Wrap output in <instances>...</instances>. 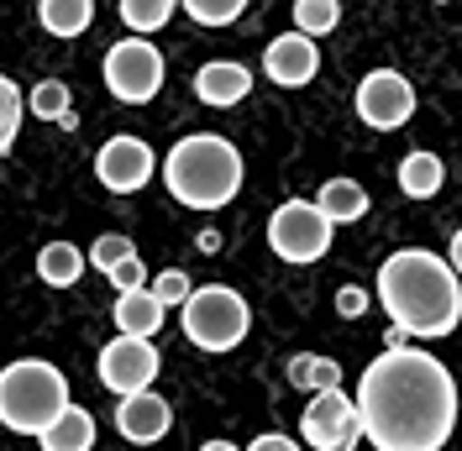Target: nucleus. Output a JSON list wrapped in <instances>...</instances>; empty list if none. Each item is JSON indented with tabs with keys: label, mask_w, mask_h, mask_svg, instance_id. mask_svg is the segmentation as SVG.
<instances>
[{
	"label": "nucleus",
	"mask_w": 462,
	"mask_h": 451,
	"mask_svg": "<svg viewBox=\"0 0 462 451\" xmlns=\"http://www.w3.org/2000/svg\"><path fill=\"white\" fill-rule=\"evenodd\" d=\"M352 106L363 115V126H374V132H400L404 121L415 115V89H410V79L394 74V69H374V74H363Z\"/></svg>",
	"instance_id": "9b49d317"
},
{
	"label": "nucleus",
	"mask_w": 462,
	"mask_h": 451,
	"mask_svg": "<svg viewBox=\"0 0 462 451\" xmlns=\"http://www.w3.org/2000/svg\"><path fill=\"white\" fill-rule=\"evenodd\" d=\"M179 326H184V341L189 346H200V352H236L247 331H253V310H247V299L231 289V283H200L189 299H184V310H179Z\"/></svg>",
	"instance_id": "39448f33"
},
{
	"label": "nucleus",
	"mask_w": 462,
	"mask_h": 451,
	"mask_svg": "<svg viewBox=\"0 0 462 451\" xmlns=\"http://www.w3.org/2000/svg\"><path fill=\"white\" fill-rule=\"evenodd\" d=\"M242 451H300V441H289L284 430H268V436H258L253 446H242Z\"/></svg>",
	"instance_id": "7c9ffc66"
},
{
	"label": "nucleus",
	"mask_w": 462,
	"mask_h": 451,
	"mask_svg": "<svg viewBox=\"0 0 462 451\" xmlns=\"http://www.w3.org/2000/svg\"><path fill=\"white\" fill-rule=\"evenodd\" d=\"M147 294H152L163 310H184V299L195 294V283H189V273H184V268H163L158 279L147 283Z\"/></svg>",
	"instance_id": "bb28decb"
},
{
	"label": "nucleus",
	"mask_w": 462,
	"mask_h": 451,
	"mask_svg": "<svg viewBox=\"0 0 462 451\" xmlns=\"http://www.w3.org/2000/svg\"><path fill=\"white\" fill-rule=\"evenodd\" d=\"M242 152L216 132H189L163 158V189L184 210H221L242 189Z\"/></svg>",
	"instance_id": "7ed1b4c3"
},
{
	"label": "nucleus",
	"mask_w": 462,
	"mask_h": 451,
	"mask_svg": "<svg viewBox=\"0 0 462 451\" xmlns=\"http://www.w3.org/2000/svg\"><path fill=\"white\" fill-rule=\"evenodd\" d=\"M85 262H89V253H79L74 242H48L37 253V279L48 283V289H74V283L85 279Z\"/></svg>",
	"instance_id": "a211bd4d"
},
{
	"label": "nucleus",
	"mask_w": 462,
	"mask_h": 451,
	"mask_svg": "<svg viewBox=\"0 0 462 451\" xmlns=\"http://www.w3.org/2000/svg\"><path fill=\"white\" fill-rule=\"evenodd\" d=\"M200 451H242V446H236V441H205Z\"/></svg>",
	"instance_id": "473e14b6"
},
{
	"label": "nucleus",
	"mask_w": 462,
	"mask_h": 451,
	"mask_svg": "<svg viewBox=\"0 0 462 451\" xmlns=\"http://www.w3.org/2000/svg\"><path fill=\"white\" fill-rule=\"evenodd\" d=\"M247 5L242 0H184V16L200 22V27H231Z\"/></svg>",
	"instance_id": "cd10ccee"
},
{
	"label": "nucleus",
	"mask_w": 462,
	"mask_h": 451,
	"mask_svg": "<svg viewBox=\"0 0 462 451\" xmlns=\"http://www.w3.org/2000/svg\"><path fill=\"white\" fill-rule=\"evenodd\" d=\"M357 420L363 441L378 451H441L457 430V378L431 352H378L357 378Z\"/></svg>",
	"instance_id": "f257e3e1"
},
{
	"label": "nucleus",
	"mask_w": 462,
	"mask_h": 451,
	"mask_svg": "<svg viewBox=\"0 0 462 451\" xmlns=\"http://www.w3.org/2000/svg\"><path fill=\"white\" fill-rule=\"evenodd\" d=\"M69 378L48 357H16L0 367V425L16 436H42L69 410Z\"/></svg>",
	"instance_id": "20e7f679"
},
{
	"label": "nucleus",
	"mask_w": 462,
	"mask_h": 451,
	"mask_svg": "<svg viewBox=\"0 0 462 451\" xmlns=\"http://www.w3.org/2000/svg\"><path fill=\"white\" fill-rule=\"evenodd\" d=\"M111 289H116V294H137V289H147L143 257H126V262H121V268L111 273Z\"/></svg>",
	"instance_id": "c85d7f7f"
},
{
	"label": "nucleus",
	"mask_w": 462,
	"mask_h": 451,
	"mask_svg": "<svg viewBox=\"0 0 462 451\" xmlns=\"http://www.w3.org/2000/svg\"><path fill=\"white\" fill-rule=\"evenodd\" d=\"M27 111L37 115V121H63V115L74 111V100H69V85L63 79H42V85H32V95H27Z\"/></svg>",
	"instance_id": "393cba45"
},
{
	"label": "nucleus",
	"mask_w": 462,
	"mask_h": 451,
	"mask_svg": "<svg viewBox=\"0 0 462 451\" xmlns=\"http://www.w3.org/2000/svg\"><path fill=\"white\" fill-rule=\"evenodd\" d=\"M300 436H305L316 451H357V441H363V420H357L352 394H346V389L310 394L305 420H300Z\"/></svg>",
	"instance_id": "1a4fd4ad"
},
{
	"label": "nucleus",
	"mask_w": 462,
	"mask_h": 451,
	"mask_svg": "<svg viewBox=\"0 0 462 451\" xmlns=\"http://www.w3.org/2000/svg\"><path fill=\"white\" fill-rule=\"evenodd\" d=\"M22 115H27V95L11 74H0V158L16 147V132H22Z\"/></svg>",
	"instance_id": "5701e85b"
},
{
	"label": "nucleus",
	"mask_w": 462,
	"mask_h": 451,
	"mask_svg": "<svg viewBox=\"0 0 462 451\" xmlns=\"http://www.w3.org/2000/svg\"><path fill=\"white\" fill-rule=\"evenodd\" d=\"M37 22L53 37H85L95 22V5L89 0H37Z\"/></svg>",
	"instance_id": "aec40b11"
},
{
	"label": "nucleus",
	"mask_w": 462,
	"mask_h": 451,
	"mask_svg": "<svg viewBox=\"0 0 462 451\" xmlns=\"http://www.w3.org/2000/svg\"><path fill=\"white\" fill-rule=\"evenodd\" d=\"M378 305L400 336H452L462 320V279L452 273L447 257L426 247H400L378 268Z\"/></svg>",
	"instance_id": "f03ea898"
},
{
	"label": "nucleus",
	"mask_w": 462,
	"mask_h": 451,
	"mask_svg": "<svg viewBox=\"0 0 462 451\" xmlns=\"http://www.w3.org/2000/svg\"><path fill=\"white\" fill-rule=\"evenodd\" d=\"M152 173H158V152H152L143 137H132V132L106 137L100 152H95V179H100L111 195H137V189H147Z\"/></svg>",
	"instance_id": "9d476101"
},
{
	"label": "nucleus",
	"mask_w": 462,
	"mask_h": 451,
	"mask_svg": "<svg viewBox=\"0 0 462 451\" xmlns=\"http://www.w3.org/2000/svg\"><path fill=\"white\" fill-rule=\"evenodd\" d=\"M195 95L200 106H216V111H231L253 95V69L236 63V58H210L195 69Z\"/></svg>",
	"instance_id": "4468645a"
},
{
	"label": "nucleus",
	"mask_w": 462,
	"mask_h": 451,
	"mask_svg": "<svg viewBox=\"0 0 462 451\" xmlns=\"http://www.w3.org/2000/svg\"><path fill=\"white\" fill-rule=\"evenodd\" d=\"M116 430H121V441H132V446H152V441H163L173 430V404L158 394V389L116 399Z\"/></svg>",
	"instance_id": "ddd939ff"
},
{
	"label": "nucleus",
	"mask_w": 462,
	"mask_h": 451,
	"mask_svg": "<svg viewBox=\"0 0 462 451\" xmlns=\"http://www.w3.org/2000/svg\"><path fill=\"white\" fill-rule=\"evenodd\" d=\"M121 22L132 27V37H147V32H163L173 22V0H121L116 5Z\"/></svg>",
	"instance_id": "4be33fe9"
},
{
	"label": "nucleus",
	"mask_w": 462,
	"mask_h": 451,
	"mask_svg": "<svg viewBox=\"0 0 462 451\" xmlns=\"http://www.w3.org/2000/svg\"><path fill=\"white\" fill-rule=\"evenodd\" d=\"M316 210L331 226L363 221V216H368V189H363L357 179H326V184L316 189Z\"/></svg>",
	"instance_id": "f3484780"
},
{
	"label": "nucleus",
	"mask_w": 462,
	"mask_h": 451,
	"mask_svg": "<svg viewBox=\"0 0 462 451\" xmlns=\"http://www.w3.org/2000/svg\"><path fill=\"white\" fill-rule=\"evenodd\" d=\"M289 383L310 389V394H331V389H342V363L337 357H316V352H300V357H289Z\"/></svg>",
	"instance_id": "412c9836"
},
{
	"label": "nucleus",
	"mask_w": 462,
	"mask_h": 451,
	"mask_svg": "<svg viewBox=\"0 0 462 451\" xmlns=\"http://www.w3.org/2000/svg\"><path fill=\"white\" fill-rule=\"evenodd\" d=\"M331 236H337V226L316 210V199H284L268 216V247H273V257H284L294 268L320 262L331 253Z\"/></svg>",
	"instance_id": "0eeeda50"
},
{
	"label": "nucleus",
	"mask_w": 462,
	"mask_h": 451,
	"mask_svg": "<svg viewBox=\"0 0 462 451\" xmlns=\"http://www.w3.org/2000/svg\"><path fill=\"white\" fill-rule=\"evenodd\" d=\"M37 446L42 451H95V415H89L85 404H69V410L37 436Z\"/></svg>",
	"instance_id": "dca6fc26"
},
{
	"label": "nucleus",
	"mask_w": 462,
	"mask_h": 451,
	"mask_svg": "<svg viewBox=\"0 0 462 451\" xmlns=\"http://www.w3.org/2000/svg\"><path fill=\"white\" fill-rule=\"evenodd\" d=\"M100 74H106V89L121 106H147L163 89V79H169V63H163V53L147 37H121V42L106 48Z\"/></svg>",
	"instance_id": "423d86ee"
},
{
	"label": "nucleus",
	"mask_w": 462,
	"mask_h": 451,
	"mask_svg": "<svg viewBox=\"0 0 462 451\" xmlns=\"http://www.w3.org/2000/svg\"><path fill=\"white\" fill-rule=\"evenodd\" d=\"M342 22V5L337 0H294V32L300 37H326V32Z\"/></svg>",
	"instance_id": "b1692460"
},
{
	"label": "nucleus",
	"mask_w": 462,
	"mask_h": 451,
	"mask_svg": "<svg viewBox=\"0 0 462 451\" xmlns=\"http://www.w3.org/2000/svg\"><path fill=\"white\" fill-rule=\"evenodd\" d=\"M158 367H163V352L152 341H132V336H111L95 357V378L111 389L116 399L147 394L158 383Z\"/></svg>",
	"instance_id": "6e6552de"
},
{
	"label": "nucleus",
	"mask_w": 462,
	"mask_h": 451,
	"mask_svg": "<svg viewBox=\"0 0 462 451\" xmlns=\"http://www.w3.org/2000/svg\"><path fill=\"white\" fill-rule=\"evenodd\" d=\"M441 184H447V163H441L436 152H426V147L404 152V163H400V189L404 195L410 199H431Z\"/></svg>",
	"instance_id": "6ab92c4d"
},
{
	"label": "nucleus",
	"mask_w": 462,
	"mask_h": 451,
	"mask_svg": "<svg viewBox=\"0 0 462 451\" xmlns=\"http://www.w3.org/2000/svg\"><path fill=\"white\" fill-rule=\"evenodd\" d=\"M363 310H368V289H357V283L337 289V315H342V320H357Z\"/></svg>",
	"instance_id": "c756f323"
},
{
	"label": "nucleus",
	"mask_w": 462,
	"mask_h": 451,
	"mask_svg": "<svg viewBox=\"0 0 462 451\" xmlns=\"http://www.w3.org/2000/svg\"><path fill=\"white\" fill-rule=\"evenodd\" d=\"M263 74H268L279 89L310 85V79L320 74V48L310 42V37H300V32H284V37H273V42L263 48Z\"/></svg>",
	"instance_id": "f8f14e48"
},
{
	"label": "nucleus",
	"mask_w": 462,
	"mask_h": 451,
	"mask_svg": "<svg viewBox=\"0 0 462 451\" xmlns=\"http://www.w3.org/2000/svg\"><path fill=\"white\" fill-rule=\"evenodd\" d=\"M126 257H137V242L132 236H121V231H106V236H95V247H89V262L111 279L116 268L126 262Z\"/></svg>",
	"instance_id": "a878e982"
},
{
	"label": "nucleus",
	"mask_w": 462,
	"mask_h": 451,
	"mask_svg": "<svg viewBox=\"0 0 462 451\" xmlns=\"http://www.w3.org/2000/svg\"><path fill=\"white\" fill-rule=\"evenodd\" d=\"M447 262H452V273L462 279V231H452V253H447Z\"/></svg>",
	"instance_id": "2f4dec72"
},
{
	"label": "nucleus",
	"mask_w": 462,
	"mask_h": 451,
	"mask_svg": "<svg viewBox=\"0 0 462 451\" xmlns=\"http://www.w3.org/2000/svg\"><path fill=\"white\" fill-rule=\"evenodd\" d=\"M163 305L147 294V289H137V294H116V336H132V341H152L158 331H163Z\"/></svg>",
	"instance_id": "2eb2a0df"
}]
</instances>
